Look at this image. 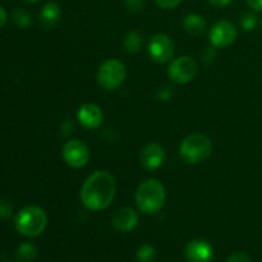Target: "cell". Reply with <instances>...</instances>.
<instances>
[{"label":"cell","mask_w":262,"mask_h":262,"mask_svg":"<svg viewBox=\"0 0 262 262\" xmlns=\"http://www.w3.org/2000/svg\"><path fill=\"white\" fill-rule=\"evenodd\" d=\"M261 25H262V19H261Z\"/></svg>","instance_id":"31"},{"label":"cell","mask_w":262,"mask_h":262,"mask_svg":"<svg viewBox=\"0 0 262 262\" xmlns=\"http://www.w3.org/2000/svg\"><path fill=\"white\" fill-rule=\"evenodd\" d=\"M165 187L158 179H147L136 191V205L143 214H156L165 204Z\"/></svg>","instance_id":"2"},{"label":"cell","mask_w":262,"mask_h":262,"mask_svg":"<svg viewBox=\"0 0 262 262\" xmlns=\"http://www.w3.org/2000/svg\"><path fill=\"white\" fill-rule=\"evenodd\" d=\"M211 152V141L202 133H192V135L187 136L179 146L181 158L188 164L202 163L210 158Z\"/></svg>","instance_id":"3"},{"label":"cell","mask_w":262,"mask_h":262,"mask_svg":"<svg viewBox=\"0 0 262 262\" xmlns=\"http://www.w3.org/2000/svg\"><path fill=\"white\" fill-rule=\"evenodd\" d=\"M25 2H27V3H37V2H40V0H25Z\"/></svg>","instance_id":"30"},{"label":"cell","mask_w":262,"mask_h":262,"mask_svg":"<svg viewBox=\"0 0 262 262\" xmlns=\"http://www.w3.org/2000/svg\"><path fill=\"white\" fill-rule=\"evenodd\" d=\"M186 256L189 262H211L214 257V250L205 241L196 239L188 243Z\"/></svg>","instance_id":"13"},{"label":"cell","mask_w":262,"mask_h":262,"mask_svg":"<svg viewBox=\"0 0 262 262\" xmlns=\"http://www.w3.org/2000/svg\"><path fill=\"white\" fill-rule=\"evenodd\" d=\"M127 77L125 66L118 59H107L100 66L97 71V82L105 90H117L124 82Z\"/></svg>","instance_id":"5"},{"label":"cell","mask_w":262,"mask_h":262,"mask_svg":"<svg viewBox=\"0 0 262 262\" xmlns=\"http://www.w3.org/2000/svg\"><path fill=\"white\" fill-rule=\"evenodd\" d=\"M197 73V63L191 56H179L174 59L168 68V76L178 84L188 83Z\"/></svg>","instance_id":"7"},{"label":"cell","mask_w":262,"mask_h":262,"mask_svg":"<svg viewBox=\"0 0 262 262\" xmlns=\"http://www.w3.org/2000/svg\"><path fill=\"white\" fill-rule=\"evenodd\" d=\"M232 2L233 0H209L210 4L214 5V7H217V8L227 7V5H229Z\"/></svg>","instance_id":"28"},{"label":"cell","mask_w":262,"mask_h":262,"mask_svg":"<svg viewBox=\"0 0 262 262\" xmlns=\"http://www.w3.org/2000/svg\"><path fill=\"white\" fill-rule=\"evenodd\" d=\"M124 4L127 9L132 13H141L145 7L143 0H124Z\"/></svg>","instance_id":"21"},{"label":"cell","mask_w":262,"mask_h":262,"mask_svg":"<svg viewBox=\"0 0 262 262\" xmlns=\"http://www.w3.org/2000/svg\"><path fill=\"white\" fill-rule=\"evenodd\" d=\"M256 25H257V18L253 13H246L242 19H241V26L246 31H252L256 27Z\"/></svg>","instance_id":"20"},{"label":"cell","mask_w":262,"mask_h":262,"mask_svg":"<svg viewBox=\"0 0 262 262\" xmlns=\"http://www.w3.org/2000/svg\"><path fill=\"white\" fill-rule=\"evenodd\" d=\"M123 45H124V49L127 53H138L141 46H142V36H141L140 32H137V31H129V32L125 35Z\"/></svg>","instance_id":"16"},{"label":"cell","mask_w":262,"mask_h":262,"mask_svg":"<svg viewBox=\"0 0 262 262\" xmlns=\"http://www.w3.org/2000/svg\"><path fill=\"white\" fill-rule=\"evenodd\" d=\"M165 159V151L159 143H148L141 152V164L146 170H156Z\"/></svg>","instance_id":"12"},{"label":"cell","mask_w":262,"mask_h":262,"mask_svg":"<svg viewBox=\"0 0 262 262\" xmlns=\"http://www.w3.org/2000/svg\"><path fill=\"white\" fill-rule=\"evenodd\" d=\"M228 262H252L250 256L245 252H237L233 253L229 258H228Z\"/></svg>","instance_id":"25"},{"label":"cell","mask_w":262,"mask_h":262,"mask_svg":"<svg viewBox=\"0 0 262 262\" xmlns=\"http://www.w3.org/2000/svg\"><path fill=\"white\" fill-rule=\"evenodd\" d=\"M13 214V206L9 201L5 200H0V217L3 219H8L12 216Z\"/></svg>","instance_id":"22"},{"label":"cell","mask_w":262,"mask_h":262,"mask_svg":"<svg viewBox=\"0 0 262 262\" xmlns=\"http://www.w3.org/2000/svg\"><path fill=\"white\" fill-rule=\"evenodd\" d=\"M209 38L214 48H228L237 38V28L229 20H219L210 30Z\"/></svg>","instance_id":"9"},{"label":"cell","mask_w":262,"mask_h":262,"mask_svg":"<svg viewBox=\"0 0 262 262\" xmlns=\"http://www.w3.org/2000/svg\"><path fill=\"white\" fill-rule=\"evenodd\" d=\"M246 3L251 9L256 10V12L262 10V0H246Z\"/></svg>","instance_id":"27"},{"label":"cell","mask_w":262,"mask_h":262,"mask_svg":"<svg viewBox=\"0 0 262 262\" xmlns=\"http://www.w3.org/2000/svg\"><path fill=\"white\" fill-rule=\"evenodd\" d=\"M77 119H78V122L84 128L96 129V128H99L101 125L102 119H104V114H102L101 107L97 106L96 104L87 102V104H83L78 109V112H77Z\"/></svg>","instance_id":"10"},{"label":"cell","mask_w":262,"mask_h":262,"mask_svg":"<svg viewBox=\"0 0 262 262\" xmlns=\"http://www.w3.org/2000/svg\"><path fill=\"white\" fill-rule=\"evenodd\" d=\"M7 19H8L7 12H5L4 8L0 7V28H2L5 23H7Z\"/></svg>","instance_id":"29"},{"label":"cell","mask_w":262,"mask_h":262,"mask_svg":"<svg viewBox=\"0 0 262 262\" xmlns=\"http://www.w3.org/2000/svg\"><path fill=\"white\" fill-rule=\"evenodd\" d=\"M17 256L23 261H32L37 256V248L31 243H23L18 247Z\"/></svg>","instance_id":"18"},{"label":"cell","mask_w":262,"mask_h":262,"mask_svg":"<svg viewBox=\"0 0 262 262\" xmlns=\"http://www.w3.org/2000/svg\"><path fill=\"white\" fill-rule=\"evenodd\" d=\"M61 156L64 163L71 168H83L90 160V148L83 141L71 140L63 146Z\"/></svg>","instance_id":"6"},{"label":"cell","mask_w":262,"mask_h":262,"mask_svg":"<svg viewBox=\"0 0 262 262\" xmlns=\"http://www.w3.org/2000/svg\"><path fill=\"white\" fill-rule=\"evenodd\" d=\"M15 229L27 237H36L45 230L48 216L38 206H27L20 210L14 219Z\"/></svg>","instance_id":"4"},{"label":"cell","mask_w":262,"mask_h":262,"mask_svg":"<svg viewBox=\"0 0 262 262\" xmlns=\"http://www.w3.org/2000/svg\"><path fill=\"white\" fill-rule=\"evenodd\" d=\"M183 28L187 33L197 37V36H201L206 30V20L202 15L192 13L183 19Z\"/></svg>","instance_id":"15"},{"label":"cell","mask_w":262,"mask_h":262,"mask_svg":"<svg viewBox=\"0 0 262 262\" xmlns=\"http://www.w3.org/2000/svg\"><path fill=\"white\" fill-rule=\"evenodd\" d=\"M117 192L115 179L109 171L97 170L84 181L81 188V201L91 211H102L113 202Z\"/></svg>","instance_id":"1"},{"label":"cell","mask_w":262,"mask_h":262,"mask_svg":"<svg viewBox=\"0 0 262 262\" xmlns=\"http://www.w3.org/2000/svg\"><path fill=\"white\" fill-rule=\"evenodd\" d=\"M171 97V90L169 87H163L158 91V99L161 101H168Z\"/></svg>","instance_id":"26"},{"label":"cell","mask_w":262,"mask_h":262,"mask_svg":"<svg viewBox=\"0 0 262 262\" xmlns=\"http://www.w3.org/2000/svg\"><path fill=\"white\" fill-rule=\"evenodd\" d=\"M148 55L159 64L166 63L174 55V42L165 33H156L148 42Z\"/></svg>","instance_id":"8"},{"label":"cell","mask_w":262,"mask_h":262,"mask_svg":"<svg viewBox=\"0 0 262 262\" xmlns=\"http://www.w3.org/2000/svg\"><path fill=\"white\" fill-rule=\"evenodd\" d=\"M155 248L151 245L141 246L140 250L137 251V258L140 262H152L155 260Z\"/></svg>","instance_id":"19"},{"label":"cell","mask_w":262,"mask_h":262,"mask_svg":"<svg viewBox=\"0 0 262 262\" xmlns=\"http://www.w3.org/2000/svg\"><path fill=\"white\" fill-rule=\"evenodd\" d=\"M61 15L60 5L55 2H49L41 9L40 15H38V20L40 25L43 28H51L59 22Z\"/></svg>","instance_id":"14"},{"label":"cell","mask_w":262,"mask_h":262,"mask_svg":"<svg viewBox=\"0 0 262 262\" xmlns=\"http://www.w3.org/2000/svg\"><path fill=\"white\" fill-rule=\"evenodd\" d=\"M112 224L118 232L128 233L132 232L138 225V215L130 207H122L117 210L115 214L113 215Z\"/></svg>","instance_id":"11"},{"label":"cell","mask_w":262,"mask_h":262,"mask_svg":"<svg viewBox=\"0 0 262 262\" xmlns=\"http://www.w3.org/2000/svg\"><path fill=\"white\" fill-rule=\"evenodd\" d=\"M155 2L163 9H174L181 4L182 0H155Z\"/></svg>","instance_id":"23"},{"label":"cell","mask_w":262,"mask_h":262,"mask_svg":"<svg viewBox=\"0 0 262 262\" xmlns=\"http://www.w3.org/2000/svg\"><path fill=\"white\" fill-rule=\"evenodd\" d=\"M215 60V50L214 46L212 48H206L202 51V61L205 64H211Z\"/></svg>","instance_id":"24"},{"label":"cell","mask_w":262,"mask_h":262,"mask_svg":"<svg viewBox=\"0 0 262 262\" xmlns=\"http://www.w3.org/2000/svg\"><path fill=\"white\" fill-rule=\"evenodd\" d=\"M12 20L19 28H27L31 25V22H32L30 13L27 10L22 9V8H17V9L13 10Z\"/></svg>","instance_id":"17"}]
</instances>
